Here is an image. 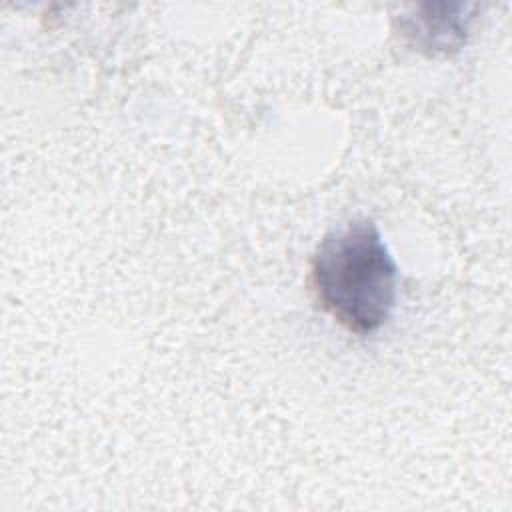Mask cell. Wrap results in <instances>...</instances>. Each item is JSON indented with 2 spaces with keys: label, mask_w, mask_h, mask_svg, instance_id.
<instances>
[{
  "label": "cell",
  "mask_w": 512,
  "mask_h": 512,
  "mask_svg": "<svg viewBox=\"0 0 512 512\" xmlns=\"http://www.w3.org/2000/svg\"><path fill=\"white\" fill-rule=\"evenodd\" d=\"M460 4H442V14H436V4H426L418 16H404L400 30L418 50L436 56L450 54L466 42L468 16H462Z\"/></svg>",
  "instance_id": "cell-2"
},
{
  "label": "cell",
  "mask_w": 512,
  "mask_h": 512,
  "mask_svg": "<svg viewBox=\"0 0 512 512\" xmlns=\"http://www.w3.org/2000/svg\"><path fill=\"white\" fill-rule=\"evenodd\" d=\"M308 284L334 322L348 332L370 334L394 310L398 268L376 224L354 220L322 238L310 260Z\"/></svg>",
  "instance_id": "cell-1"
}]
</instances>
